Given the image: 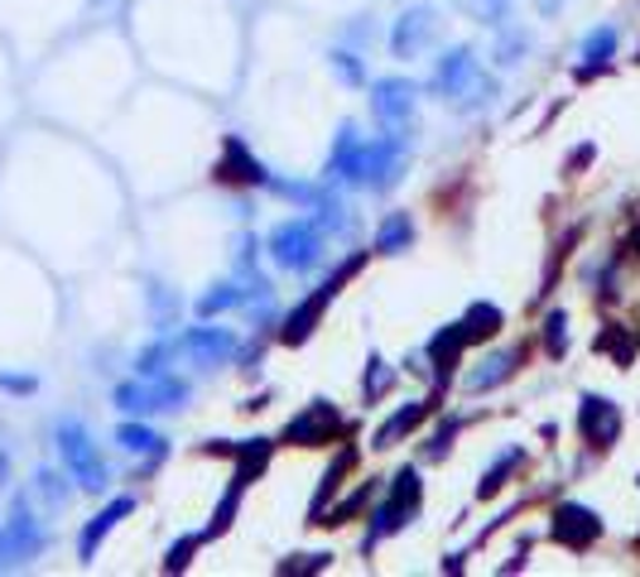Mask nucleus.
Listing matches in <instances>:
<instances>
[{
  "label": "nucleus",
  "mask_w": 640,
  "mask_h": 577,
  "mask_svg": "<svg viewBox=\"0 0 640 577\" xmlns=\"http://www.w3.org/2000/svg\"><path fill=\"white\" fill-rule=\"evenodd\" d=\"M332 72H338L347 87H361V82H367V72H361V63H357L352 49H338V53H332Z\"/></svg>",
  "instance_id": "obj_31"
},
{
  "label": "nucleus",
  "mask_w": 640,
  "mask_h": 577,
  "mask_svg": "<svg viewBox=\"0 0 640 577\" xmlns=\"http://www.w3.org/2000/svg\"><path fill=\"white\" fill-rule=\"evenodd\" d=\"M121 443L130 447V453H164V438H154V433L140 428V424H126L121 428Z\"/></svg>",
  "instance_id": "obj_30"
},
{
  "label": "nucleus",
  "mask_w": 640,
  "mask_h": 577,
  "mask_svg": "<svg viewBox=\"0 0 640 577\" xmlns=\"http://www.w3.org/2000/svg\"><path fill=\"white\" fill-rule=\"evenodd\" d=\"M453 433H458V424H443L439 433H433V443H429V457H443L448 447H453Z\"/></svg>",
  "instance_id": "obj_37"
},
{
  "label": "nucleus",
  "mask_w": 640,
  "mask_h": 577,
  "mask_svg": "<svg viewBox=\"0 0 640 577\" xmlns=\"http://www.w3.org/2000/svg\"><path fill=\"white\" fill-rule=\"evenodd\" d=\"M237 303H246V288L227 280V284H212V294H202L198 313H202V317H212V313H227V308H237Z\"/></svg>",
  "instance_id": "obj_23"
},
{
  "label": "nucleus",
  "mask_w": 640,
  "mask_h": 577,
  "mask_svg": "<svg viewBox=\"0 0 640 577\" xmlns=\"http://www.w3.org/2000/svg\"><path fill=\"white\" fill-rule=\"evenodd\" d=\"M477 72H482V63H477V53L472 49H448L443 58H439V68H433V92H439L443 101L448 97H462V87H468L472 78H477Z\"/></svg>",
  "instance_id": "obj_10"
},
{
  "label": "nucleus",
  "mask_w": 640,
  "mask_h": 577,
  "mask_svg": "<svg viewBox=\"0 0 640 577\" xmlns=\"http://www.w3.org/2000/svg\"><path fill=\"white\" fill-rule=\"evenodd\" d=\"M390 385H396V371H390L381 356H371V371H367V381H361V389H367V399H381Z\"/></svg>",
  "instance_id": "obj_29"
},
{
  "label": "nucleus",
  "mask_w": 640,
  "mask_h": 577,
  "mask_svg": "<svg viewBox=\"0 0 640 577\" xmlns=\"http://www.w3.org/2000/svg\"><path fill=\"white\" fill-rule=\"evenodd\" d=\"M68 453H72V462H78V472L87 476V486H107V467L92 462V447H87L82 433H68Z\"/></svg>",
  "instance_id": "obj_24"
},
{
  "label": "nucleus",
  "mask_w": 640,
  "mask_h": 577,
  "mask_svg": "<svg viewBox=\"0 0 640 577\" xmlns=\"http://www.w3.org/2000/svg\"><path fill=\"white\" fill-rule=\"evenodd\" d=\"M414 245V222L410 212H390L381 226H376V251L381 255H404Z\"/></svg>",
  "instance_id": "obj_17"
},
{
  "label": "nucleus",
  "mask_w": 640,
  "mask_h": 577,
  "mask_svg": "<svg viewBox=\"0 0 640 577\" xmlns=\"http://www.w3.org/2000/svg\"><path fill=\"white\" fill-rule=\"evenodd\" d=\"M169 356H173V342H164V346H154V352H150V356H144V361H140V371H144V375H164V371H169Z\"/></svg>",
  "instance_id": "obj_35"
},
{
  "label": "nucleus",
  "mask_w": 640,
  "mask_h": 577,
  "mask_svg": "<svg viewBox=\"0 0 640 577\" xmlns=\"http://www.w3.org/2000/svg\"><path fill=\"white\" fill-rule=\"evenodd\" d=\"M458 6L468 10L472 20H482V24H501L506 10H511V0H458Z\"/></svg>",
  "instance_id": "obj_28"
},
{
  "label": "nucleus",
  "mask_w": 640,
  "mask_h": 577,
  "mask_svg": "<svg viewBox=\"0 0 640 577\" xmlns=\"http://www.w3.org/2000/svg\"><path fill=\"white\" fill-rule=\"evenodd\" d=\"M612 53H617V29H612V24L592 29V34L583 39V58H588V63H583V78H592L598 68H607V58H612Z\"/></svg>",
  "instance_id": "obj_20"
},
{
  "label": "nucleus",
  "mask_w": 640,
  "mask_h": 577,
  "mask_svg": "<svg viewBox=\"0 0 640 577\" xmlns=\"http://www.w3.org/2000/svg\"><path fill=\"white\" fill-rule=\"evenodd\" d=\"M491 97H497V82L487 78V72H477V78L462 87V97H458V107L462 111H482V107H491Z\"/></svg>",
  "instance_id": "obj_25"
},
{
  "label": "nucleus",
  "mask_w": 640,
  "mask_h": 577,
  "mask_svg": "<svg viewBox=\"0 0 640 577\" xmlns=\"http://www.w3.org/2000/svg\"><path fill=\"white\" fill-rule=\"evenodd\" d=\"M183 399H188V381H179V375H164L159 385H121L116 389V404H121V409H136V414L179 409Z\"/></svg>",
  "instance_id": "obj_6"
},
{
  "label": "nucleus",
  "mask_w": 640,
  "mask_h": 577,
  "mask_svg": "<svg viewBox=\"0 0 640 577\" xmlns=\"http://www.w3.org/2000/svg\"><path fill=\"white\" fill-rule=\"evenodd\" d=\"M433 34H439V14L429 6H414V10L400 14L396 29H390V49H396V58H419L429 49Z\"/></svg>",
  "instance_id": "obj_7"
},
{
  "label": "nucleus",
  "mask_w": 640,
  "mask_h": 577,
  "mask_svg": "<svg viewBox=\"0 0 640 577\" xmlns=\"http://www.w3.org/2000/svg\"><path fill=\"white\" fill-rule=\"evenodd\" d=\"M540 10H544V14H554V10H559V0H540Z\"/></svg>",
  "instance_id": "obj_38"
},
{
  "label": "nucleus",
  "mask_w": 640,
  "mask_h": 577,
  "mask_svg": "<svg viewBox=\"0 0 640 577\" xmlns=\"http://www.w3.org/2000/svg\"><path fill=\"white\" fill-rule=\"evenodd\" d=\"M462 346H468V337H462V323H448V327L439 332V337L429 342V361L439 366V371H433L439 381H448V371H453V361H458Z\"/></svg>",
  "instance_id": "obj_18"
},
{
  "label": "nucleus",
  "mask_w": 640,
  "mask_h": 577,
  "mask_svg": "<svg viewBox=\"0 0 640 577\" xmlns=\"http://www.w3.org/2000/svg\"><path fill=\"white\" fill-rule=\"evenodd\" d=\"M266 188H274L280 198H289V202H303V207H318L323 202V193H318L313 183H289V179H270Z\"/></svg>",
  "instance_id": "obj_27"
},
{
  "label": "nucleus",
  "mask_w": 640,
  "mask_h": 577,
  "mask_svg": "<svg viewBox=\"0 0 640 577\" xmlns=\"http://www.w3.org/2000/svg\"><path fill=\"white\" fill-rule=\"evenodd\" d=\"M357 265H361V260H347V265H342L338 274H332V280H328L323 288H318V294H313V298H303V303H299V308H294V313H289V323H284V342H289V346H299V342H309V337H313L318 317H323V308H328V303H332V298H338V288H342V280H352V274H357Z\"/></svg>",
  "instance_id": "obj_3"
},
{
  "label": "nucleus",
  "mask_w": 640,
  "mask_h": 577,
  "mask_svg": "<svg viewBox=\"0 0 640 577\" xmlns=\"http://www.w3.org/2000/svg\"><path fill=\"white\" fill-rule=\"evenodd\" d=\"M414 510H419V500H410V496H396V490H390V500H386L381 510L371 515V529H367V554H371V548L386 539V534H396V529H400V525H404V519H410Z\"/></svg>",
  "instance_id": "obj_12"
},
{
  "label": "nucleus",
  "mask_w": 640,
  "mask_h": 577,
  "mask_svg": "<svg viewBox=\"0 0 640 577\" xmlns=\"http://www.w3.org/2000/svg\"><path fill=\"white\" fill-rule=\"evenodd\" d=\"M357 150H361L357 125H342V130H338V140H332V154H328V183H352Z\"/></svg>",
  "instance_id": "obj_16"
},
{
  "label": "nucleus",
  "mask_w": 640,
  "mask_h": 577,
  "mask_svg": "<svg viewBox=\"0 0 640 577\" xmlns=\"http://www.w3.org/2000/svg\"><path fill=\"white\" fill-rule=\"evenodd\" d=\"M328 241L323 231H318V222H309V216H299V222H280L270 231V255L274 265L289 270V274H309L318 260H323Z\"/></svg>",
  "instance_id": "obj_1"
},
{
  "label": "nucleus",
  "mask_w": 640,
  "mask_h": 577,
  "mask_svg": "<svg viewBox=\"0 0 640 577\" xmlns=\"http://www.w3.org/2000/svg\"><path fill=\"white\" fill-rule=\"evenodd\" d=\"M404 173V135L390 130L386 140H361L357 150V164H352V183L371 188V193H386V188H396Z\"/></svg>",
  "instance_id": "obj_2"
},
{
  "label": "nucleus",
  "mask_w": 640,
  "mask_h": 577,
  "mask_svg": "<svg viewBox=\"0 0 640 577\" xmlns=\"http://www.w3.org/2000/svg\"><path fill=\"white\" fill-rule=\"evenodd\" d=\"M130 515V500H116V505H107V510H101L92 525H87V534H82V558H92L97 554V544L107 539V534L116 529V519H126Z\"/></svg>",
  "instance_id": "obj_21"
},
{
  "label": "nucleus",
  "mask_w": 640,
  "mask_h": 577,
  "mask_svg": "<svg viewBox=\"0 0 640 577\" xmlns=\"http://www.w3.org/2000/svg\"><path fill=\"white\" fill-rule=\"evenodd\" d=\"M520 457H526V453H520V447H511V453H501L497 462H491V467L482 472V486H477V496H497V490L506 486V476L520 467Z\"/></svg>",
  "instance_id": "obj_22"
},
{
  "label": "nucleus",
  "mask_w": 640,
  "mask_h": 577,
  "mask_svg": "<svg viewBox=\"0 0 640 577\" xmlns=\"http://www.w3.org/2000/svg\"><path fill=\"white\" fill-rule=\"evenodd\" d=\"M578 428L592 447H612L617 433H621V409L602 395H583V414H578Z\"/></svg>",
  "instance_id": "obj_11"
},
{
  "label": "nucleus",
  "mask_w": 640,
  "mask_h": 577,
  "mask_svg": "<svg viewBox=\"0 0 640 577\" xmlns=\"http://www.w3.org/2000/svg\"><path fill=\"white\" fill-rule=\"evenodd\" d=\"M217 173H222V179H237V183H256V188H260V183H270L266 164L246 154V144H241L237 135L227 140V159H222V169H217Z\"/></svg>",
  "instance_id": "obj_14"
},
{
  "label": "nucleus",
  "mask_w": 640,
  "mask_h": 577,
  "mask_svg": "<svg viewBox=\"0 0 640 577\" xmlns=\"http://www.w3.org/2000/svg\"><path fill=\"white\" fill-rule=\"evenodd\" d=\"M598 352H612L621 366H627V361H631V342L621 337V332H602V337H598Z\"/></svg>",
  "instance_id": "obj_34"
},
{
  "label": "nucleus",
  "mask_w": 640,
  "mask_h": 577,
  "mask_svg": "<svg viewBox=\"0 0 640 577\" xmlns=\"http://www.w3.org/2000/svg\"><path fill=\"white\" fill-rule=\"evenodd\" d=\"M332 433H342V414L332 409L328 399H313L303 414H294L284 424V443H299V447H318V443H332Z\"/></svg>",
  "instance_id": "obj_5"
},
{
  "label": "nucleus",
  "mask_w": 640,
  "mask_h": 577,
  "mask_svg": "<svg viewBox=\"0 0 640 577\" xmlns=\"http://www.w3.org/2000/svg\"><path fill=\"white\" fill-rule=\"evenodd\" d=\"M636 245H640V236H636Z\"/></svg>",
  "instance_id": "obj_39"
},
{
  "label": "nucleus",
  "mask_w": 640,
  "mask_h": 577,
  "mask_svg": "<svg viewBox=\"0 0 640 577\" xmlns=\"http://www.w3.org/2000/svg\"><path fill=\"white\" fill-rule=\"evenodd\" d=\"M526 53H530V34H526V29H506L501 43H497V63L501 68H516Z\"/></svg>",
  "instance_id": "obj_26"
},
{
  "label": "nucleus",
  "mask_w": 640,
  "mask_h": 577,
  "mask_svg": "<svg viewBox=\"0 0 640 577\" xmlns=\"http://www.w3.org/2000/svg\"><path fill=\"white\" fill-rule=\"evenodd\" d=\"M429 418V399H414V404H404V409H396L386 418L381 428H376V447H396L404 433H414L419 424H424Z\"/></svg>",
  "instance_id": "obj_15"
},
{
  "label": "nucleus",
  "mask_w": 640,
  "mask_h": 577,
  "mask_svg": "<svg viewBox=\"0 0 640 577\" xmlns=\"http://www.w3.org/2000/svg\"><path fill=\"white\" fill-rule=\"evenodd\" d=\"M179 352H188L198 366H222L237 356V332L231 327H188L179 337Z\"/></svg>",
  "instance_id": "obj_9"
},
{
  "label": "nucleus",
  "mask_w": 640,
  "mask_h": 577,
  "mask_svg": "<svg viewBox=\"0 0 640 577\" xmlns=\"http://www.w3.org/2000/svg\"><path fill=\"white\" fill-rule=\"evenodd\" d=\"M598 534H602V519H598V510H588V505L563 500L554 510V539L563 548H578V554H583V548L598 544Z\"/></svg>",
  "instance_id": "obj_8"
},
{
  "label": "nucleus",
  "mask_w": 640,
  "mask_h": 577,
  "mask_svg": "<svg viewBox=\"0 0 640 577\" xmlns=\"http://www.w3.org/2000/svg\"><path fill=\"white\" fill-rule=\"evenodd\" d=\"M256 251H260L256 236H241V241H237V265H241V274L256 270Z\"/></svg>",
  "instance_id": "obj_36"
},
{
  "label": "nucleus",
  "mask_w": 640,
  "mask_h": 577,
  "mask_svg": "<svg viewBox=\"0 0 640 577\" xmlns=\"http://www.w3.org/2000/svg\"><path fill=\"white\" fill-rule=\"evenodd\" d=\"M198 544H202V534H188V539H183V544H173V548H169V558H164V568H169V573H179V568H188V554H193V548H198Z\"/></svg>",
  "instance_id": "obj_33"
},
{
  "label": "nucleus",
  "mask_w": 640,
  "mask_h": 577,
  "mask_svg": "<svg viewBox=\"0 0 640 577\" xmlns=\"http://www.w3.org/2000/svg\"><path fill=\"white\" fill-rule=\"evenodd\" d=\"M371 111H376V121H381L386 130L404 135V125H410V115H414V87L404 78L371 82Z\"/></svg>",
  "instance_id": "obj_4"
},
{
  "label": "nucleus",
  "mask_w": 640,
  "mask_h": 577,
  "mask_svg": "<svg viewBox=\"0 0 640 577\" xmlns=\"http://www.w3.org/2000/svg\"><path fill=\"white\" fill-rule=\"evenodd\" d=\"M544 337H549V352L563 356V346H569V317L563 313H549V323H544Z\"/></svg>",
  "instance_id": "obj_32"
},
{
  "label": "nucleus",
  "mask_w": 640,
  "mask_h": 577,
  "mask_svg": "<svg viewBox=\"0 0 640 577\" xmlns=\"http://www.w3.org/2000/svg\"><path fill=\"white\" fill-rule=\"evenodd\" d=\"M501 323H506V317H501V308H497V303H472V308H468V317H462V337H468V342L497 337V332H501Z\"/></svg>",
  "instance_id": "obj_19"
},
{
  "label": "nucleus",
  "mask_w": 640,
  "mask_h": 577,
  "mask_svg": "<svg viewBox=\"0 0 640 577\" xmlns=\"http://www.w3.org/2000/svg\"><path fill=\"white\" fill-rule=\"evenodd\" d=\"M516 366H520V352H491L482 366L468 371V389H472V395H482V389H497V385L511 381Z\"/></svg>",
  "instance_id": "obj_13"
}]
</instances>
